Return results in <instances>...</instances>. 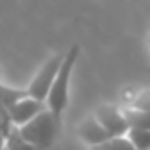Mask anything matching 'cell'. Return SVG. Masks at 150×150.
<instances>
[{"instance_id":"obj_1","label":"cell","mask_w":150,"mask_h":150,"mask_svg":"<svg viewBox=\"0 0 150 150\" xmlns=\"http://www.w3.org/2000/svg\"><path fill=\"white\" fill-rule=\"evenodd\" d=\"M80 57V44H72L67 51L65 57L60 64V69L57 72V76L50 87V92L46 96V106L55 113L57 118L62 120V113L67 108L69 101V81H71V74L72 69L76 65V60Z\"/></svg>"},{"instance_id":"obj_2","label":"cell","mask_w":150,"mask_h":150,"mask_svg":"<svg viewBox=\"0 0 150 150\" xmlns=\"http://www.w3.org/2000/svg\"><path fill=\"white\" fill-rule=\"evenodd\" d=\"M60 122L62 120L57 118L50 108H44L34 118H30L27 124L20 125L18 129H20V134L35 150H50L58 136Z\"/></svg>"},{"instance_id":"obj_3","label":"cell","mask_w":150,"mask_h":150,"mask_svg":"<svg viewBox=\"0 0 150 150\" xmlns=\"http://www.w3.org/2000/svg\"><path fill=\"white\" fill-rule=\"evenodd\" d=\"M64 57H65V53L53 55L51 58H48V60L41 65V69L35 72V76L32 78V81H30L28 87H27V92H28L30 97L46 103V96H48L50 87H51V83H53V80H55V76H57V72H58V69H60V64H62Z\"/></svg>"},{"instance_id":"obj_4","label":"cell","mask_w":150,"mask_h":150,"mask_svg":"<svg viewBox=\"0 0 150 150\" xmlns=\"http://www.w3.org/2000/svg\"><path fill=\"white\" fill-rule=\"evenodd\" d=\"M96 118L101 122V125L113 136H124L129 131V124L124 117V111L115 104H101L94 111Z\"/></svg>"},{"instance_id":"obj_5","label":"cell","mask_w":150,"mask_h":150,"mask_svg":"<svg viewBox=\"0 0 150 150\" xmlns=\"http://www.w3.org/2000/svg\"><path fill=\"white\" fill-rule=\"evenodd\" d=\"M76 134H78V138H80L85 145H88V146L97 145V143L106 141V139L111 138V134H110V132L101 125V122L96 118V115L85 117V118L78 124Z\"/></svg>"},{"instance_id":"obj_6","label":"cell","mask_w":150,"mask_h":150,"mask_svg":"<svg viewBox=\"0 0 150 150\" xmlns=\"http://www.w3.org/2000/svg\"><path fill=\"white\" fill-rule=\"evenodd\" d=\"M44 108H48L44 101H39V99H34V97L27 96V97L20 99L18 103H14V104L9 108V113H11V117H13L14 125L20 127V125L27 124L30 118H34V117H35L39 111H42Z\"/></svg>"},{"instance_id":"obj_7","label":"cell","mask_w":150,"mask_h":150,"mask_svg":"<svg viewBox=\"0 0 150 150\" xmlns=\"http://www.w3.org/2000/svg\"><path fill=\"white\" fill-rule=\"evenodd\" d=\"M124 117L129 124V127H138V129H150V111L139 110L134 106H125L122 108Z\"/></svg>"},{"instance_id":"obj_8","label":"cell","mask_w":150,"mask_h":150,"mask_svg":"<svg viewBox=\"0 0 150 150\" xmlns=\"http://www.w3.org/2000/svg\"><path fill=\"white\" fill-rule=\"evenodd\" d=\"M28 92L27 88H18V87H7L4 83H0V103L6 104L7 108H11L14 103H18L20 99L27 97Z\"/></svg>"},{"instance_id":"obj_9","label":"cell","mask_w":150,"mask_h":150,"mask_svg":"<svg viewBox=\"0 0 150 150\" xmlns=\"http://www.w3.org/2000/svg\"><path fill=\"white\" fill-rule=\"evenodd\" d=\"M136 150H150V129H138V127H129L125 134Z\"/></svg>"},{"instance_id":"obj_10","label":"cell","mask_w":150,"mask_h":150,"mask_svg":"<svg viewBox=\"0 0 150 150\" xmlns=\"http://www.w3.org/2000/svg\"><path fill=\"white\" fill-rule=\"evenodd\" d=\"M2 150H35L21 134H20V129L18 125L11 131V134L6 138V145Z\"/></svg>"},{"instance_id":"obj_11","label":"cell","mask_w":150,"mask_h":150,"mask_svg":"<svg viewBox=\"0 0 150 150\" xmlns=\"http://www.w3.org/2000/svg\"><path fill=\"white\" fill-rule=\"evenodd\" d=\"M14 127H16V125H14V122H13V117H11V113H9V108H7L6 104L0 103V132L7 138Z\"/></svg>"},{"instance_id":"obj_12","label":"cell","mask_w":150,"mask_h":150,"mask_svg":"<svg viewBox=\"0 0 150 150\" xmlns=\"http://www.w3.org/2000/svg\"><path fill=\"white\" fill-rule=\"evenodd\" d=\"M131 106L150 111V88H143V90L136 92L134 97L131 99Z\"/></svg>"},{"instance_id":"obj_13","label":"cell","mask_w":150,"mask_h":150,"mask_svg":"<svg viewBox=\"0 0 150 150\" xmlns=\"http://www.w3.org/2000/svg\"><path fill=\"white\" fill-rule=\"evenodd\" d=\"M113 139H115L118 150H136V146L132 145V141H131L125 134H124V136H113Z\"/></svg>"},{"instance_id":"obj_14","label":"cell","mask_w":150,"mask_h":150,"mask_svg":"<svg viewBox=\"0 0 150 150\" xmlns=\"http://www.w3.org/2000/svg\"><path fill=\"white\" fill-rule=\"evenodd\" d=\"M90 150H118V146H117V143H115V139L113 138H110V139H106V141H101V143H97V145H92V146H88Z\"/></svg>"},{"instance_id":"obj_15","label":"cell","mask_w":150,"mask_h":150,"mask_svg":"<svg viewBox=\"0 0 150 150\" xmlns=\"http://www.w3.org/2000/svg\"><path fill=\"white\" fill-rule=\"evenodd\" d=\"M4 145H6V136H4L2 132H0V150L4 148Z\"/></svg>"},{"instance_id":"obj_16","label":"cell","mask_w":150,"mask_h":150,"mask_svg":"<svg viewBox=\"0 0 150 150\" xmlns=\"http://www.w3.org/2000/svg\"><path fill=\"white\" fill-rule=\"evenodd\" d=\"M148 50H150V34H148Z\"/></svg>"}]
</instances>
